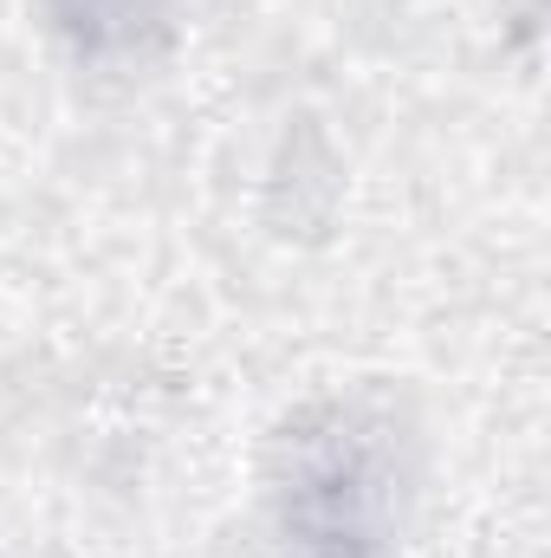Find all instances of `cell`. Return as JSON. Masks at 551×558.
<instances>
[{"label":"cell","instance_id":"cell-1","mask_svg":"<svg viewBox=\"0 0 551 558\" xmlns=\"http://www.w3.org/2000/svg\"><path fill=\"white\" fill-rule=\"evenodd\" d=\"M46 13H52L85 52H131L149 33H162L169 0H46Z\"/></svg>","mask_w":551,"mask_h":558}]
</instances>
